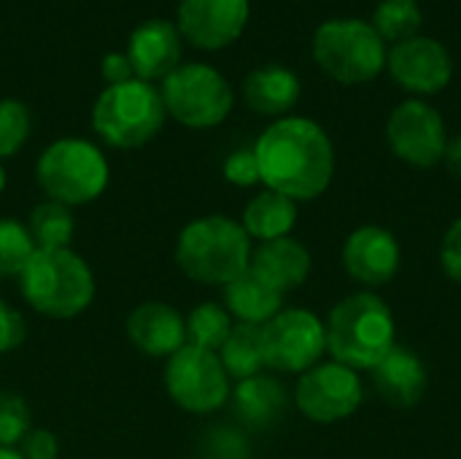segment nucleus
Masks as SVG:
<instances>
[{
    "instance_id": "f257e3e1",
    "label": "nucleus",
    "mask_w": 461,
    "mask_h": 459,
    "mask_svg": "<svg viewBox=\"0 0 461 459\" xmlns=\"http://www.w3.org/2000/svg\"><path fill=\"white\" fill-rule=\"evenodd\" d=\"M254 154L262 184L294 203L324 195L335 173L330 135L305 116H284L273 122L259 135Z\"/></svg>"
},
{
    "instance_id": "f03ea898",
    "label": "nucleus",
    "mask_w": 461,
    "mask_h": 459,
    "mask_svg": "<svg viewBox=\"0 0 461 459\" xmlns=\"http://www.w3.org/2000/svg\"><path fill=\"white\" fill-rule=\"evenodd\" d=\"M324 333L327 352L351 371H373L397 346L392 308L373 292H357L340 300Z\"/></svg>"
},
{
    "instance_id": "7ed1b4c3",
    "label": "nucleus",
    "mask_w": 461,
    "mask_h": 459,
    "mask_svg": "<svg viewBox=\"0 0 461 459\" xmlns=\"http://www.w3.org/2000/svg\"><path fill=\"white\" fill-rule=\"evenodd\" d=\"M19 292L49 319H73L95 300V276L73 249H35L19 273Z\"/></svg>"
},
{
    "instance_id": "20e7f679",
    "label": "nucleus",
    "mask_w": 461,
    "mask_h": 459,
    "mask_svg": "<svg viewBox=\"0 0 461 459\" xmlns=\"http://www.w3.org/2000/svg\"><path fill=\"white\" fill-rule=\"evenodd\" d=\"M251 238L230 216L213 214L189 222L176 241L178 268L200 284L227 287L249 271Z\"/></svg>"
},
{
    "instance_id": "39448f33",
    "label": "nucleus",
    "mask_w": 461,
    "mask_h": 459,
    "mask_svg": "<svg viewBox=\"0 0 461 459\" xmlns=\"http://www.w3.org/2000/svg\"><path fill=\"white\" fill-rule=\"evenodd\" d=\"M165 116L167 111L159 89L149 81L132 78L124 84H111L100 92L92 111V124L108 146L138 149L162 130Z\"/></svg>"
},
{
    "instance_id": "423d86ee",
    "label": "nucleus",
    "mask_w": 461,
    "mask_h": 459,
    "mask_svg": "<svg viewBox=\"0 0 461 459\" xmlns=\"http://www.w3.org/2000/svg\"><path fill=\"white\" fill-rule=\"evenodd\" d=\"M35 179L49 200L73 208L103 195L108 187V162L95 143L84 138H59L41 154Z\"/></svg>"
},
{
    "instance_id": "0eeeda50",
    "label": "nucleus",
    "mask_w": 461,
    "mask_h": 459,
    "mask_svg": "<svg viewBox=\"0 0 461 459\" xmlns=\"http://www.w3.org/2000/svg\"><path fill=\"white\" fill-rule=\"evenodd\" d=\"M316 62L343 84L375 78L386 65V43L365 19H330L313 35Z\"/></svg>"
},
{
    "instance_id": "6e6552de",
    "label": "nucleus",
    "mask_w": 461,
    "mask_h": 459,
    "mask_svg": "<svg viewBox=\"0 0 461 459\" xmlns=\"http://www.w3.org/2000/svg\"><path fill=\"white\" fill-rule=\"evenodd\" d=\"M165 111L184 127L205 130L221 124L232 111V89L227 78L211 65H178L162 78Z\"/></svg>"
},
{
    "instance_id": "1a4fd4ad",
    "label": "nucleus",
    "mask_w": 461,
    "mask_h": 459,
    "mask_svg": "<svg viewBox=\"0 0 461 459\" xmlns=\"http://www.w3.org/2000/svg\"><path fill=\"white\" fill-rule=\"evenodd\" d=\"M165 390L170 400L189 414H211L230 398V376L216 352L184 346L165 365Z\"/></svg>"
},
{
    "instance_id": "9d476101",
    "label": "nucleus",
    "mask_w": 461,
    "mask_h": 459,
    "mask_svg": "<svg viewBox=\"0 0 461 459\" xmlns=\"http://www.w3.org/2000/svg\"><path fill=\"white\" fill-rule=\"evenodd\" d=\"M265 368L281 373H305L327 352V333L316 314L305 308L278 311L262 325Z\"/></svg>"
},
{
    "instance_id": "9b49d317",
    "label": "nucleus",
    "mask_w": 461,
    "mask_h": 459,
    "mask_svg": "<svg viewBox=\"0 0 461 459\" xmlns=\"http://www.w3.org/2000/svg\"><path fill=\"white\" fill-rule=\"evenodd\" d=\"M362 398L365 392L359 376L340 363L313 365L300 376L294 390V403L303 417L321 425L348 419L362 406Z\"/></svg>"
},
{
    "instance_id": "f8f14e48",
    "label": "nucleus",
    "mask_w": 461,
    "mask_h": 459,
    "mask_svg": "<svg viewBox=\"0 0 461 459\" xmlns=\"http://www.w3.org/2000/svg\"><path fill=\"white\" fill-rule=\"evenodd\" d=\"M386 138L392 151L416 168L438 165L448 146L443 116L424 100L400 103L389 116Z\"/></svg>"
},
{
    "instance_id": "ddd939ff",
    "label": "nucleus",
    "mask_w": 461,
    "mask_h": 459,
    "mask_svg": "<svg viewBox=\"0 0 461 459\" xmlns=\"http://www.w3.org/2000/svg\"><path fill=\"white\" fill-rule=\"evenodd\" d=\"M386 62L397 84L421 95L440 92L454 73L451 51L440 41L419 32L405 41H397L394 49L386 54Z\"/></svg>"
},
{
    "instance_id": "4468645a",
    "label": "nucleus",
    "mask_w": 461,
    "mask_h": 459,
    "mask_svg": "<svg viewBox=\"0 0 461 459\" xmlns=\"http://www.w3.org/2000/svg\"><path fill=\"white\" fill-rule=\"evenodd\" d=\"M249 22V0H181L178 32L197 49L232 43Z\"/></svg>"
},
{
    "instance_id": "2eb2a0df",
    "label": "nucleus",
    "mask_w": 461,
    "mask_h": 459,
    "mask_svg": "<svg viewBox=\"0 0 461 459\" xmlns=\"http://www.w3.org/2000/svg\"><path fill=\"white\" fill-rule=\"evenodd\" d=\"M343 265L354 281L365 287H381L392 281L400 268V243L384 227H359L343 246Z\"/></svg>"
},
{
    "instance_id": "dca6fc26",
    "label": "nucleus",
    "mask_w": 461,
    "mask_h": 459,
    "mask_svg": "<svg viewBox=\"0 0 461 459\" xmlns=\"http://www.w3.org/2000/svg\"><path fill=\"white\" fill-rule=\"evenodd\" d=\"M127 338L140 354L170 360L176 352L186 346L184 317L173 306L159 300L140 303L127 317Z\"/></svg>"
},
{
    "instance_id": "f3484780",
    "label": "nucleus",
    "mask_w": 461,
    "mask_h": 459,
    "mask_svg": "<svg viewBox=\"0 0 461 459\" xmlns=\"http://www.w3.org/2000/svg\"><path fill=\"white\" fill-rule=\"evenodd\" d=\"M127 60L135 78L149 81L170 76L181 62V32L173 22L151 19L143 22L127 43Z\"/></svg>"
},
{
    "instance_id": "a211bd4d",
    "label": "nucleus",
    "mask_w": 461,
    "mask_h": 459,
    "mask_svg": "<svg viewBox=\"0 0 461 459\" xmlns=\"http://www.w3.org/2000/svg\"><path fill=\"white\" fill-rule=\"evenodd\" d=\"M249 273H254L262 284H267L278 295H286L300 284H305L311 273V254L300 241L289 235L265 241L251 252Z\"/></svg>"
},
{
    "instance_id": "6ab92c4d",
    "label": "nucleus",
    "mask_w": 461,
    "mask_h": 459,
    "mask_svg": "<svg viewBox=\"0 0 461 459\" xmlns=\"http://www.w3.org/2000/svg\"><path fill=\"white\" fill-rule=\"evenodd\" d=\"M373 384L389 406L411 409L427 392V371L411 349L394 346L373 368Z\"/></svg>"
},
{
    "instance_id": "aec40b11",
    "label": "nucleus",
    "mask_w": 461,
    "mask_h": 459,
    "mask_svg": "<svg viewBox=\"0 0 461 459\" xmlns=\"http://www.w3.org/2000/svg\"><path fill=\"white\" fill-rule=\"evenodd\" d=\"M300 92H303V87H300L297 73L284 65L257 68L243 81V97H246L249 108H254L257 114H265V116H278V114L289 111L300 100Z\"/></svg>"
},
{
    "instance_id": "412c9836",
    "label": "nucleus",
    "mask_w": 461,
    "mask_h": 459,
    "mask_svg": "<svg viewBox=\"0 0 461 459\" xmlns=\"http://www.w3.org/2000/svg\"><path fill=\"white\" fill-rule=\"evenodd\" d=\"M281 303H284V295L262 284L249 271L224 287V306L230 317L240 319L243 325H259V327L267 325L281 311Z\"/></svg>"
},
{
    "instance_id": "4be33fe9",
    "label": "nucleus",
    "mask_w": 461,
    "mask_h": 459,
    "mask_svg": "<svg viewBox=\"0 0 461 459\" xmlns=\"http://www.w3.org/2000/svg\"><path fill=\"white\" fill-rule=\"evenodd\" d=\"M297 222V206L292 197L265 189L257 197L249 200V206L243 208V230L249 233V238L257 241H276V238H286L292 233Z\"/></svg>"
},
{
    "instance_id": "5701e85b",
    "label": "nucleus",
    "mask_w": 461,
    "mask_h": 459,
    "mask_svg": "<svg viewBox=\"0 0 461 459\" xmlns=\"http://www.w3.org/2000/svg\"><path fill=\"white\" fill-rule=\"evenodd\" d=\"M232 406H235V414L240 422H246L251 427H267L284 414L286 392L276 379L259 373V376L243 379L235 387Z\"/></svg>"
},
{
    "instance_id": "b1692460",
    "label": "nucleus",
    "mask_w": 461,
    "mask_h": 459,
    "mask_svg": "<svg viewBox=\"0 0 461 459\" xmlns=\"http://www.w3.org/2000/svg\"><path fill=\"white\" fill-rule=\"evenodd\" d=\"M219 360L230 379H251L259 376L265 368V352H262V327L259 325H243L238 322L219 349Z\"/></svg>"
},
{
    "instance_id": "393cba45",
    "label": "nucleus",
    "mask_w": 461,
    "mask_h": 459,
    "mask_svg": "<svg viewBox=\"0 0 461 459\" xmlns=\"http://www.w3.org/2000/svg\"><path fill=\"white\" fill-rule=\"evenodd\" d=\"M27 233H30L35 249H70V241L76 233V219L68 206L46 200L32 208Z\"/></svg>"
},
{
    "instance_id": "a878e982",
    "label": "nucleus",
    "mask_w": 461,
    "mask_h": 459,
    "mask_svg": "<svg viewBox=\"0 0 461 459\" xmlns=\"http://www.w3.org/2000/svg\"><path fill=\"white\" fill-rule=\"evenodd\" d=\"M186 327V344L205 349V352H216L224 346V341L232 333V317L224 306L219 303H200L197 308L189 311V317L184 319Z\"/></svg>"
},
{
    "instance_id": "bb28decb",
    "label": "nucleus",
    "mask_w": 461,
    "mask_h": 459,
    "mask_svg": "<svg viewBox=\"0 0 461 459\" xmlns=\"http://www.w3.org/2000/svg\"><path fill=\"white\" fill-rule=\"evenodd\" d=\"M419 0H381L373 14V27L384 41H405L421 27Z\"/></svg>"
},
{
    "instance_id": "cd10ccee",
    "label": "nucleus",
    "mask_w": 461,
    "mask_h": 459,
    "mask_svg": "<svg viewBox=\"0 0 461 459\" xmlns=\"http://www.w3.org/2000/svg\"><path fill=\"white\" fill-rule=\"evenodd\" d=\"M35 243L27 227L16 219H0V279L19 276L27 260L32 257Z\"/></svg>"
},
{
    "instance_id": "c85d7f7f",
    "label": "nucleus",
    "mask_w": 461,
    "mask_h": 459,
    "mask_svg": "<svg viewBox=\"0 0 461 459\" xmlns=\"http://www.w3.org/2000/svg\"><path fill=\"white\" fill-rule=\"evenodd\" d=\"M30 135V111L19 100H0V160L14 157Z\"/></svg>"
},
{
    "instance_id": "c756f323",
    "label": "nucleus",
    "mask_w": 461,
    "mask_h": 459,
    "mask_svg": "<svg viewBox=\"0 0 461 459\" xmlns=\"http://www.w3.org/2000/svg\"><path fill=\"white\" fill-rule=\"evenodd\" d=\"M32 430L27 403L14 392H0V446L16 449Z\"/></svg>"
},
{
    "instance_id": "7c9ffc66",
    "label": "nucleus",
    "mask_w": 461,
    "mask_h": 459,
    "mask_svg": "<svg viewBox=\"0 0 461 459\" xmlns=\"http://www.w3.org/2000/svg\"><path fill=\"white\" fill-rule=\"evenodd\" d=\"M224 179L235 187H254L259 184V162L254 149H238L224 160Z\"/></svg>"
},
{
    "instance_id": "2f4dec72",
    "label": "nucleus",
    "mask_w": 461,
    "mask_h": 459,
    "mask_svg": "<svg viewBox=\"0 0 461 459\" xmlns=\"http://www.w3.org/2000/svg\"><path fill=\"white\" fill-rule=\"evenodd\" d=\"M249 449L240 438V433L232 430H213L203 444V459H246Z\"/></svg>"
},
{
    "instance_id": "473e14b6",
    "label": "nucleus",
    "mask_w": 461,
    "mask_h": 459,
    "mask_svg": "<svg viewBox=\"0 0 461 459\" xmlns=\"http://www.w3.org/2000/svg\"><path fill=\"white\" fill-rule=\"evenodd\" d=\"M27 338V325L24 317L11 308L5 300H0V354H8L19 349Z\"/></svg>"
},
{
    "instance_id": "72a5a7b5",
    "label": "nucleus",
    "mask_w": 461,
    "mask_h": 459,
    "mask_svg": "<svg viewBox=\"0 0 461 459\" xmlns=\"http://www.w3.org/2000/svg\"><path fill=\"white\" fill-rule=\"evenodd\" d=\"M19 457L22 459H57L59 454V444H57V436L51 430H43V427H32L22 444L16 446Z\"/></svg>"
},
{
    "instance_id": "f704fd0d",
    "label": "nucleus",
    "mask_w": 461,
    "mask_h": 459,
    "mask_svg": "<svg viewBox=\"0 0 461 459\" xmlns=\"http://www.w3.org/2000/svg\"><path fill=\"white\" fill-rule=\"evenodd\" d=\"M440 260H443V271L448 273V279L461 284V219H456L446 238H443V249H440Z\"/></svg>"
},
{
    "instance_id": "c9c22d12",
    "label": "nucleus",
    "mask_w": 461,
    "mask_h": 459,
    "mask_svg": "<svg viewBox=\"0 0 461 459\" xmlns=\"http://www.w3.org/2000/svg\"><path fill=\"white\" fill-rule=\"evenodd\" d=\"M100 73H103V78L108 81V87H111V84H124V81H132V78H135L127 54H119V51H111V54L103 57Z\"/></svg>"
},
{
    "instance_id": "e433bc0d",
    "label": "nucleus",
    "mask_w": 461,
    "mask_h": 459,
    "mask_svg": "<svg viewBox=\"0 0 461 459\" xmlns=\"http://www.w3.org/2000/svg\"><path fill=\"white\" fill-rule=\"evenodd\" d=\"M446 162H448L451 173H456L461 179V135H456L454 141H448V146H446Z\"/></svg>"
},
{
    "instance_id": "4c0bfd02",
    "label": "nucleus",
    "mask_w": 461,
    "mask_h": 459,
    "mask_svg": "<svg viewBox=\"0 0 461 459\" xmlns=\"http://www.w3.org/2000/svg\"><path fill=\"white\" fill-rule=\"evenodd\" d=\"M0 459H22V457H19V452H16V449H5V446H0Z\"/></svg>"
},
{
    "instance_id": "58836bf2",
    "label": "nucleus",
    "mask_w": 461,
    "mask_h": 459,
    "mask_svg": "<svg viewBox=\"0 0 461 459\" xmlns=\"http://www.w3.org/2000/svg\"><path fill=\"white\" fill-rule=\"evenodd\" d=\"M3 189H5V170L0 168V195H3Z\"/></svg>"
}]
</instances>
